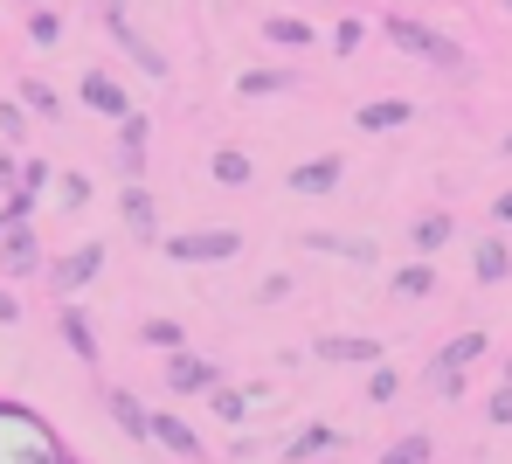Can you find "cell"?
Wrapping results in <instances>:
<instances>
[{
  "label": "cell",
  "mask_w": 512,
  "mask_h": 464,
  "mask_svg": "<svg viewBox=\"0 0 512 464\" xmlns=\"http://www.w3.org/2000/svg\"><path fill=\"white\" fill-rule=\"evenodd\" d=\"M388 42H402L409 56H429V63H457V49H450L443 35H429V28H416V21H388Z\"/></svg>",
  "instance_id": "2"
},
{
  "label": "cell",
  "mask_w": 512,
  "mask_h": 464,
  "mask_svg": "<svg viewBox=\"0 0 512 464\" xmlns=\"http://www.w3.org/2000/svg\"><path fill=\"white\" fill-rule=\"evenodd\" d=\"M263 42H277V49H305V42H312V28H305V21H284V14H277V21H263Z\"/></svg>",
  "instance_id": "13"
},
{
  "label": "cell",
  "mask_w": 512,
  "mask_h": 464,
  "mask_svg": "<svg viewBox=\"0 0 512 464\" xmlns=\"http://www.w3.org/2000/svg\"><path fill=\"white\" fill-rule=\"evenodd\" d=\"M499 215H506V222H512V194H499Z\"/></svg>",
  "instance_id": "28"
},
{
  "label": "cell",
  "mask_w": 512,
  "mask_h": 464,
  "mask_svg": "<svg viewBox=\"0 0 512 464\" xmlns=\"http://www.w3.org/2000/svg\"><path fill=\"white\" fill-rule=\"evenodd\" d=\"M333 181H340V153H326V160H312V167H298V174H291L298 194H319V187H333Z\"/></svg>",
  "instance_id": "9"
},
{
  "label": "cell",
  "mask_w": 512,
  "mask_h": 464,
  "mask_svg": "<svg viewBox=\"0 0 512 464\" xmlns=\"http://www.w3.org/2000/svg\"><path fill=\"white\" fill-rule=\"evenodd\" d=\"M97 271H104V243H84V250H77V257L56 271V291H77V284H90Z\"/></svg>",
  "instance_id": "6"
},
{
  "label": "cell",
  "mask_w": 512,
  "mask_h": 464,
  "mask_svg": "<svg viewBox=\"0 0 512 464\" xmlns=\"http://www.w3.org/2000/svg\"><path fill=\"white\" fill-rule=\"evenodd\" d=\"M84 104H90V111H104V118H125V111H132V97L118 91L104 70H90V77H84Z\"/></svg>",
  "instance_id": "4"
},
{
  "label": "cell",
  "mask_w": 512,
  "mask_h": 464,
  "mask_svg": "<svg viewBox=\"0 0 512 464\" xmlns=\"http://www.w3.org/2000/svg\"><path fill=\"white\" fill-rule=\"evenodd\" d=\"M492 416H499V423H512V388H499V402H492Z\"/></svg>",
  "instance_id": "26"
},
{
  "label": "cell",
  "mask_w": 512,
  "mask_h": 464,
  "mask_svg": "<svg viewBox=\"0 0 512 464\" xmlns=\"http://www.w3.org/2000/svg\"><path fill=\"white\" fill-rule=\"evenodd\" d=\"M7 319H14V298H0V326H7Z\"/></svg>",
  "instance_id": "27"
},
{
  "label": "cell",
  "mask_w": 512,
  "mask_h": 464,
  "mask_svg": "<svg viewBox=\"0 0 512 464\" xmlns=\"http://www.w3.org/2000/svg\"><path fill=\"white\" fill-rule=\"evenodd\" d=\"M215 374H222V368H208V361H194V354H180V347H173V368H167L173 388H187V395H208V388H215Z\"/></svg>",
  "instance_id": "5"
},
{
  "label": "cell",
  "mask_w": 512,
  "mask_h": 464,
  "mask_svg": "<svg viewBox=\"0 0 512 464\" xmlns=\"http://www.w3.org/2000/svg\"><path fill=\"white\" fill-rule=\"evenodd\" d=\"M63 340H70V347H77V354H84V361H97V340H90L84 312H70V305H63Z\"/></svg>",
  "instance_id": "15"
},
{
  "label": "cell",
  "mask_w": 512,
  "mask_h": 464,
  "mask_svg": "<svg viewBox=\"0 0 512 464\" xmlns=\"http://www.w3.org/2000/svg\"><path fill=\"white\" fill-rule=\"evenodd\" d=\"M305 250H326V257H353V264H374V243H353V236H305Z\"/></svg>",
  "instance_id": "10"
},
{
  "label": "cell",
  "mask_w": 512,
  "mask_h": 464,
  "mask_svg": "<svg viewBox=\"0 0 512 464\" xmlns=\"http://www.w3.org/2000/svg\"><path fill=\"white\" fill-rule=\"evenodd\" d=\"M443 236H450V215H423V222H416V243H423V250H436Z\"/></svg>",
  "instance_id": "21"
},
{
  "label": "cell",
  "mask_w": 512,
  "mask_h": 464,
  "mask_svg": "<svg viewBox=\"0 0 512 464\" xmlns=\"http://www.w3.org/2000/svg\"><path fill=\"white\" fill-rule=\"evenodd\" d=\"M243 250L236 229H201V236H167V257L173 264H229Z\"/></svg>",
  "instance_id": "1"
},
{
  "label": "cell",
  "mask_w": 512,
  "mask_h": 464,
  "mask_svg": "<svg viewBox=\"0 0 512 464\" xmlns=\"http://www.w3.org/2000/svg\"><path fill=\"white\" fill-rule=\"evenodd\" d=\"M146 437H160V444H173L180 458H201V444H194V430H187V423H173V416H153V423H146Z\"/></svg>",
  "instance_id": "8"
},
{
  "label": "cell",
  "mask_w": 512,
  "mask_h": 464,
  "mask_svg": "<svg viewBox=\"0 0 512 464\" xmlns=\"http://www.w3.org/2000/svg\"><path fill=\"white\" fill-rule=\"evenodd\" d=\"M21 97H28V104H35V111H42V118H49V111H56V91H49V84H28V91H21Z\"/></svg>",
  "instance_id": "25"
},
{
  "label": "cell",
  "mask_w": 512,
  "mask_h": 464,
  "mask_svg": "<svg viewBox=\"0 0 512 464\" xmlns=\"http://www.w3.org/2000/svg\"><path fill=\"white\" fill-rule=\"evenodd\" d=\"M395 291H409V298H416V291H429V264H409V271L395 278Z\"/></svg>",
  "instance_id": "23"
},
{
  "label": "cell",
  "mask_w": 512,
  "mask_h": 464,
  "mask_svg": "<svg viewBox=\"0 0 512 464\" xmlns=\"http://www.w3.org/2000/svg\"><path fill=\"white\" fill-rule=\"evenodd\" d=\"M146 340H153V347H180V326H167V319H153V326H146Z\"/></svg>",
  "instance_id": "24"
},
{
  "label": "cell",
  "mask_w": 512,
  "mask_h": 464,
  "mask_svg": "<svg viewBox=\"0 0 512 464\" xmlns=\"http://www.w3.org/2000/svg\"><path fill=\"white\" fill-rule=\"evenodd\" d=\"M215 181H250V160H243V153H222V160H215Z\"/></svg>",
  "instance_id": "22"
},
{
  "label": "cell",
  "mask_w": 512,
  "mask_h": 464,
  "mask_svg": "<svg viewBox=\"0 0 512 464\" xmlns=\"http://www.w3.org/2000/svg\"><path fill=\"white\" fill-rule=\"evenodd\" d=\"M402 118H409V104H367V111H360V125H367V132H381V125H402Z\"/></svg>",
  "instance_id": "17"
},
{
  "label": "cell",
  "mask_w": 512,
  "mask_h": 464,
  "mask_svg": "<svg viewBox=\"0 0 512 464\" xmlns=\"http://www.w3.org/2000/svg\"><path fill=\"white\" fill-rule=\"evenodd\" d=\"M118 208H125V222H132L139 236H153V229H160V222H153V194H146V187H125V201H118Z\"/></svg>",
  "instance_id": "11"
},
{
  "label": "cell",
  "mask_w": 512,
  "mask_h": 464,
  "mask_svg": "<svg viewBox=\"0 0 512 464\" xmlns=\"http://www.w3.org/2000/svg\"><path fill=\"white\" fill-rule=\"evenodd\" d=\"M0 250H7V271H35V236H28V222H0Z\"/></svg>",
  "instance_id": "7"
},
{
  "label": "cell",
  "mask_w": 512,
  "mask_h": 464,
  "mask_svg": "<svg viewBox=\"0 0 512 464\" xmlns=\"http://www.w3.org/2000/svg\"><path fill=\"white\" fill-rule=\"evenodd\" d=\"M381 464H429V437H402V444H395Z\"/></svg>",
  "instance_id": "18"
},
{
  "label": "cell",
  "mask_w": 512,
  "mask_h": 464,
  "mask_svg": "<svg viewBox=\"0 0 512 464\" xmlns=\"http://www.w3.org/2000/svg\"><path fill=\"white\" fill-rule=\"evenodd\" d=\"M111 416L125 423V437H146V423H153V416L139 409V395H125V388H111Z\"/></svg>",
  "instance_id": "12"
},
{
  "label": "cell",
  "mask_w": 512,
  "mask_h": 464,
  "mask_svg": "<svg viewBox=\"0 0 512 464\" xmlns=\"http://www.w3.org/2000/svg\"><path fill=\"white\" fill-rule=\"evenodd\" d=\"M506 264H512V257L499 250V243H485V250H478V278H485V284H492V278H506Z\"/></svg>",
  "instance_id": "20"
},
{
  "label": "cell",
  "mask_w": 512,
  "mask_h": 464,
  "mask_svg": "<svg viewBox=\"0 0 512 464\" xmlns=\"http://www.w3.org/2000/svg\"><path fill=\"white\" fill-rule=\"evenodd\" d=\"M478 354H485V333H464V340H457V347H443V354H436V388H457V368H464V361H478Z\"/></svg>",
  "instance_id": "3"
},
{
  "label": "cell",
  "mask_w": 512,
  "mask_h": 464,
  "mask_svg": "<svg viewBox=\"0 0 512 464\" xmlns=\"http://www.w3.org/2000/svg\"><path fill=\"white\" fill-rule=\"evenodd\" d=\"M270 91H291V70H250L243 77V97H270Z\"/></svg>",
  "instance_id": "16"
},
{
  "label": "cell",
  "mask_w": 512,
  "mask_h": 464,
  "mask_svg": "<svg viewBox=\"0 0 512 464\" xmlns=\"http://www.w3.org/2000/svg\"><path fill=\"white\" fill-rule=\"evenodd\" d=\"M319 354H326V361H374L381 347H374V340H340V333H333V340H319Z\"/></svg>",
  "instance_id": "14"
},
{
  "label": "cell",
  "mask_w": 512,
  "mask_h": 464,
  "mask_svg": "<svg viewBox=\"0 0 512 464\" xmlns=\"http://www.w3.org/2000/svg\"><path fill=\"white\" fill-rule=\"evenodd\" d=\"M333 437H340V430H326V423H312V430H305V437L291 444V458H312V451H326Z\"/></svg>",
  "instance_id": "19"
}]
</instances>
